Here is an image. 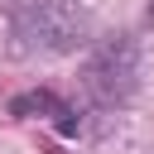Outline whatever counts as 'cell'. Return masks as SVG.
Returning <instances> with one entry per match:
<instances>
[{
    "instance_id": "obj_2",
    "label": "cell",
    "mask_w": 154,
    "mask_h": 154,
    "mask_svg": "<svg viewBox=\"0 0 154 154\" xmlns=\"http://www.w3.org/2000/svg\"><path fill=\"white\" fill-rule=\"evenodd\" d=\"M82 87H87V96H91L101 111L125 106V101L135 96V87H140V43H135L130 34L101 38L96 53H91L87 67H82Z\"/></svg>"
},
{
    "instance_id": "obj_4",
    "label": "cell",
    "mask_w": 154,
    "mask_h": 154,
    "mask_svg": "<svg viewBox=\"0 0 154 154\" xmlns=\"http://www.w3.org/2000/svg\"><path fill=\"white\" fill-rule=\"evenodd\" d=\"M149 24H154V5H149Z\"/></svg>"
},
{
    "instance_id": "obj_1",
    "label": "cell",
    "mask_w": 154,
    "mask_h": 154,
    "mask_svg": "<svg viewBox=\"0 0 154 154\" xmlns=\"http://www.w3.org/2000/svg\"><path fill=\"white\" fill-rule=\"evenodd\" d=\"M91 10L77 0H5V34L14 58H63L91 43Z\"/></svg>"
},
{
    "instance_id": "obj_3",
    "label": "cell",
    "mask_w": 154,
    "mask_h": 154,
    "mask_svg": "<svg viewBox=\"0 0 154 154\" xmlns=\"http://www.w3.org/2000/svg\"><path fill=\"white\" fill-rule=\"evenodd\" d=\"M10 116H19V120H48L63 140L82 135V116H77V111L53 91V87H29V91L10 96Z\"/></svg>"
}]
</instances>
